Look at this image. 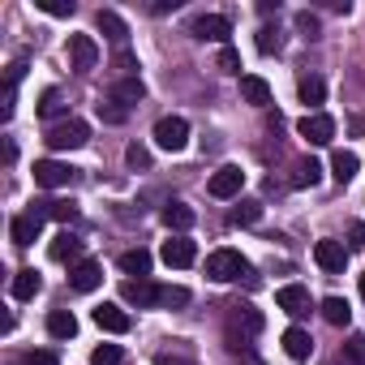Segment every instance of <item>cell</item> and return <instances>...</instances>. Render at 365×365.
I'll return each instance as SVG.
<instances>
[{
    "mask_svg": "<svg viewBox=\"0 0 365 365\" xmlns=\"http://www.w3.org/2000/svg\"><path fill=\"white\" fill-rule=\"evenodd\" d=\"M86 142H91V125L78 120V116H69V120H61V125L48 129V146H52V150H78V146H86Z\"/></svg>",
    "mask_w": 365,
    "mask_h": 365,
    "instance_id": "6da1fadb",
    "label": "cell"
},
{
    "mask_svg": "<svg viewBox=\"0 0 365 365\" xmlns=\"http://www.w3.org/2000/svg\"><path fill=\"white\" fill-rule=\"evenodd\" d=\"M207 275H211L215 284H232V279L250 275V262H245L237 250H215V254L207 258Z\"/></svg>",
    "mask_w": 365,
    "mask_h": 365,
    "instance_id": "7a4b0ae2",
    "label": "cell"
},
{
    "mask_svg": "<svg viewBox=\"0 0 365 365\" xmlns=\"http://www.w3.org/2000/svg\"><path fill=\"white\" fill-rule=\"evenodd\" d=\"M73 176H78V168H69L61 159H39L35 163V185H43V190H65V185H73Z\"/></svg>",
    "mask_w": 365,
    "mask_h": 365,
    "instance_id": "3957f363",
    "label": "cell"
},
{
    "mask_svg": "<svg viewBox=\"0 0 365 365\" xmlns=\"http://www.w3.org/2000/svg\"><path fill=\"white\" fill-rule=\"evenodd\" d=\"M155 142H159L163 150H185V146H190V120H185V116H163V120L155 125Z\"/></svg>",
    "mask_w": 365,
    "mask_h": 365,
    "instance_id": "277c9868",
    "label": "cell"
},
{
    "mask_svg": "<svg viewBox=\"0 0 365 365\" xmlns=\"http://www.w3.org/2000/svg\"><path fill=\"white\" fill-rule=\"evenodd\" d=\"M69 65L78 73H91L99 65V43L91 35H69Z\"/></svg>",
    "mask_w": 365,
    "mask_h": 365,
    "instance_id": "5b68a950",
    "label": "cell"
},
{
    "mask_svg": "<svg viewBox=\"0 0 365 365\" xmlns=\"http://www.w3.org/2000/svg\"><path fill=\"white\" fill-rule=\"evenodd\" d=\"M301 138L309 142V146H327L331 138H335V120L327 116V112H309V116H301Z\"/></svg>",
    "mask_w": 365,
    "mask_h": 365,
    "instance_id": "8992f818",
    "label": "cell"
},
{
    "mask_svg": "<svg viewBox=\"0 0 365 365\" xmlns=\"http://www.w3.org/2000/svg\"><path fill=\"white\" fill-rule=\"evenodd\" d=\"M190 35H194V39L224 43V39L232 35V22H228V18H220V14H202V18H194V22H190Z\"/></svg>",
    "mask_w": 365,
    "mask_h": 365,
    "instance_id": "52a82bcc",
    "label": "cell"
},
{
    "mask_svg": "<svg viewBox=\"0 0 365 365\" xmlns=\"http://www.w3.org/2000/svg\"><path fill=\"white\" fill-rule=\"evenodd\" d=\"M314 262H318L327 275H344V267H348L344 241H318V245H314Z\"/></svg>",
    "mask_w": 365,
    "mask_h": 365,
    "instance_id": "ba28073f",
    "label": "cell"
},
{
    "mask_svg": "<svg viewBox=\"0 0 365 365\" xmlns=\"http://www.w3.org/2000/svg\"><path fill=\"white\" fill-rule=\"evenodd\" d=\"M241 185H245V172L237 168V163H228V168H220L215 176H211V198H237L241 194Z\"/></svg>",
    "mask_w": 365,
    "mask_h": 365,
    "instance_id": "9c48e42d",
    "label": "cell"
},
{
    "mask_svg": "<svg viewBox=\"0 0 365 365\" xmlns=\"http://www.w3.org/2000/svg\"><path fill=\"white\" fill-rule=\"evenodd\" d=\"M99 284H103V267H99L95 258L73 262V271H69V288H73V292H95Z\"/></svg>",
    "mask_w": 365,
    "mask_h": 365,
    "instance_id": "30bf717a",
    "label": "cell"
},
{
    "mask_svg": "<svg viewBox=\"0 0 365 365\" xmlns=\"http://www.w3.org/2000/svg\"><path fill=\"white\" fill-rule=\"evenodd\" d=\"M275 305H279L288 318H305V314H309V288H301V284H284V288L275 292Z\"/></svg>",
    "mask_w": 365,
    "mask_h": 365,
    "instance_id": "8fae6325",
    "label": "cell"
},
{
    "mask_svg": "<svg viewBox=\"0 0 365 365\" xmlns=\"http://www.w3.org/2000/svg\"><path fill=\"white\" fill-rule=\"evenodd\" d=\"M194 258H198V245H194L190 237L163 241V262H168V267H194Z\"/></svg>",
    "mask_w": 365,
    "mask_h": 365,
    "instance_id": "7c38bea8",
    "label": "cell"
},
{
    "mask_svg": "<svg viewBox=\"0 0 365 365\" xmlns=\"http://www.w3.org/2000/svg\"><path fill=\"white\" fill-rule=\"evenodd\" d=\"M120 297H125L129 305H138V309L159 305V288H155L150 279H125V284H120Z\"/></svg>",
    "mask_w": 365,
    "mask_h": 365,
    "instance_id": "4fadbf2b",
    "label": "cell"
},
{
    "mask_svg": "<svg viewBox=\"0 0 365 365\" xmlns=\"http://www.w3.org/2000/svg\"><path fill=\"white\" fill-rule=\"evenodd\" d=\"M39 228H43V220H39L35 211H26V215H14V220H9V237H14V245H35Z\"/></svg>",
    "mask_w": 365,
    "mask_h": 365,
    "instance_id": "5bb4252c",
    "label": "cell"
},
{
    "mask_svg": "<svg viewBox=\"0 0 365 365\" xmlns=\"http://www.w3.org/2000/svg\"><path fill=\"white\" fill-rule=\"evenodd\" d=\"M91 318H95V327L108 331V335H125V331H129V314H125L120 305H99Z\"/></svg>",
    "mask_w": 365,
    "mask_h": 365,
    "instance_id": "9a60e30c",
    "label": "cell"
},
{
    "mask_svg": "<svg viewBox=\"0 0 365 365\" xmlns=\"http://www.w3.org/2000/svg\"><path fill=\"white\" fill-rule=\"evenodd\" d=\"M39 220H56V224H73L78 220V207L73 202H65V198H48V202H35L31 207Z\"/></svg>",
    "mask_w": 365,
    "mask_h": 365,
    "instance_id": "2e32d148",
    "label": "cell"
},
{
    "mask_svg": "<svg viewBox=\"0 0 365 365\" xmlns=\"http://www.w3.org/2000/svg\"><path fill=\"white\" fill-rule=\"evenodd\" d=\"M95 26L116 43V48H125V39H129V26H125V18L120 14H112V9H99V18H95Z\"/></svg>",
    "mask_w": 365,
    "mask_h": 365,
    "instance_id": "e0dca14e",
    "label": "cell"
},
{
    "mask_svg": "<svg viewBox=\"0 0 365 365\" xmlns=\"http://www.w3.org/2000/svg\"><path fill=\"white\" fill-rule=\"evenodd\" d=\"M284 352H288L292 361H309V352H314V339H309V331H301V327H288V331H284Z\"/></svg>",
    "mask_w": 365,
    "mask_h": 365,
    "instance_id": "ac0fdd59",
    "label": "cell"
},
{
    "mask_svg": "<svg viewBox=\"0 0 365 365\" xmlns=\"http://www.w3.org/2000/svg\"><path fill=\"white\" fill-rule=\"evenodd\" d=\"M48 254H52V262H73V258L82 262V241H78L73 232H61V237L48 245Z\"/></svg>",
    "mask_w": 365,
    "mask_h": 365,
    "instance_id": "d6986e66",
    "label": "cell"
},
{
    "mask_svg": "<svg viewBox=\"0 0 365 365\" xmlns=\"http://www.w3.org/2000/svg\"><path fill=\"white\" fill-rule=\"evenodd\" d=\"M194 207H185V202H168L163 207V224L172 228V232H185V228H194Z\"/></svg>",
    "mask_w": 365,
    "mask_h": 365,
    "instance_id": "ffe728a7",
    "label": "cell"
},
{
    "mask_svg": "<svg viewBox=\"0 0 365 365\" xmlns=\"http://www.w3.org/2000/svg\"><path fill=\"white\" fill-rule=\"evenodd\" d=\"M112 99H116V103H125V108L142 103V99H146V86H142V78H120V82L112 86Z\"/></svg>",
    "mask_w": 365,
    "mask_h": 365,
    "instance_id": "44dd1931",
    "label": "cell"
},
{
    "mask_svg": "<svg viewBox=\"0 0 365 365\" xmlns=\"http://www.w3.org/2000/svg\"><path fill=\"white\" fill-rule=\"evenodd\" d=\"M48 335H52V339H73V335H78V318H73L69 309H52V314H48Z\"/></svg>",
    "mask_w": 365,
    "mask_h": 365,
    "instance_id": "7402d4cb",
    "label": "cell"
},
{
    "mask_svg": "<svg viewBox=\"0 0 365 365\" xmlns=\"http://www.w3.org/2000/svg\"><path fill=\"white\" fill-rule=\"evenodd\" d=\"M356 168H361V159H356L352 150H335V155H331V176L339 180V185H348V180L356 176Z\"/></svg>",
    "mask_w": 365,
    "mask_h": 365,
    "instance_id": "603a6c76",
    "label": "cell"
},
{
    "mask_svg": "<svg viewBox=\"0 0 365 365\" xmlns=\"http://www.w3.org/2000/svg\"><path fill=\"white\" fill-rule=\"evenodd\" d=\"M241 95H245V103H254V108H267V103H271V86H267L262 78H254V73L241 78Z\"/></svg>",
    "mask_w": 365,
    "mask_h": 365,
    "instance_id": "cb8c5ba5",
    "label": "cell"
},
{
    "mask_svg": "<svg viewBox=\"0 0 365 365\" xmlns=\"http://www.w3.org/2000/svg\"><path fill=\"white\" fill-rule=\"evenodd\" d=\"M297 95H301V103H309V108H318V103L327 99V82H322L318 73H305V78L297 82Z\"/></svg>",
    "mask_w": 365,
    "mask_h": 365,
    "instance_id": "d4e9b609",
    "label": "cell"
},
{
    "mask_svg": "<svg viewBox=\"0 0 365 365\" xmlns=\"http://www.w3.org/2000/svg\"><path fill=\"white\" fill-rule=\"evenodd\" d=\"M43 288V279H39V271L35 267H26V271H18L14 275V297L18 301H35V292Z\"/></svg>",
    "mask_w": 365,
    "mask_h": 365,
    "instance_id": "484cf974",
    "label": "cell"
},
{
    "mask_svg": "<svg viewBox=\"0 0 365 365\" xmlns=\"http://www.w3.org/2000/svg\"><path fill=\"white\" fill-rule=\"evenodd\" d=\"M120 271L146 279V275H150V254H146V250H125V254H120Z\"/></svg>",
    "mask_w": 365,
    "mask_h": 365,
    "instance_id": "4316f807",
    "label": "cell"
},
{
    "mask_svg": "<svg viewBox=\"0 0 365 365\" xmlns=\"http://www.w3.org/2000/svg\"><path fill=\"white\" fill-rule=\"evenodd\" d=\"M322 318H327L331 327H348V322H352V305H348L344 297H327V301H322Z\"/></svg>",
    "mask_w": 365,
    "mask_h": 365,
    "instance_id": "83f0119b",
    "label": "cell"
},
{
    "mask_svg": "<svg viewBox=\"0 0 365 365\" xmlns=\"http://www.w3.org/2000/svg\"><path fill=\"white\" fill-rule=\"evenodd\" d=\"M245 331V335H258L262 331V314L254 309V305H232V331Z\"/></svg>",
    "mask_w": 365,
    "mask_h": 365,
    "instance_id": "f1b7e54d",
    "label": "cell"
},
{
    "mask_svg": "<svg viewBox=\"0 0 365 365\" xmlns=\"http://www.w3.org/2000/svg\"><path fill=\"white\" fill-rule=\"evenodd\" d=\"M318 180H322V168H318L314 159H301V163H297V172H292V190H305V185L314 190Z\"/></svg>",
    "mask_w": 365,
    "mask_h": 365,
    "instance_id": "f546056e",
    "label": "cell"
},
{
    "mask_svg": "<svg viewBox=\"0 0 365 365\" xmlns=\"http://www.w3.org/2000/svg\"><path fill=\"white\" fill-rule=\"evenodd\" d=\"M258 220H262V202H254V198L237 202L232 215H228V224H258Z\"/></svg>",
    "mask_w": 365,
    "mask_h": 365,
    "instance_id": "4dcf8cb0",
    "label": "cell"
},
{
    "mask_svg": "<svg viewBox=\"0 0 365 365\" xmlns=\"http://www.w3.org/2000/svg\"><path fill=\"white\" fill-rule=\"evenodd\" d=\"M61 112H65L61 91H43V95H39V116H43V120H52V116H61Z\"/></svg>",
    "mask_w": 365,
    "mask_h": 365,
    "instance_id": "1f68e13d",
    "label": "cell"
},
{
    "mask_svg": "<svg viewBox=\"0 0 365 365\" xmlns=\"http://www.w3.org/2000/svg\"><path fill=\"white\" fill-rule=\"evenodd\" d=\"M95 108H99V120H108V125H120V120L129 116V108H125V103H116L112 95H108L103 103H95Z\"/></svg>",
    "mask_w": 365,
    "mask_h": 365,
    "instance_id": "d6a6232c",
    "label": "cell"
},
{
    "mask_svg": "<svg viewBox=\"0 0 365 365\" xmlns=\"http://www.w3.org/2000/svg\"><path fill=\"white\" fill-rule=\"evenodd\" d=\"M125 163H129L133 172H146V168H150V150H146L142 142H129V150H125Z\"/></svg>",
    "mask_w": 365,
    "mask_h": 365,
    "instance_id": "836d02e7",
    "label": "cell"
},
{
    "mask_svg": "<svg viewBox=\"0 0 365 365\" xmlns=\"http://www.w3.org/2000/svg\"><path fill=\"white\" fill-rule=\"evenodd\" d=\"M228 352H232V356H237L241 365H262V361H258V352H250V348H245V339H241L237 331L228 335Z\"/></svg>",
    "mask_w": 365,
    "mask_h": 365,
    "instance_id": "e575fe53",
    "label": "cell"
},
{
    "mask_svg": "<svg viewBox=\"0 0 365 365\" xmlns=\"http://www.w3.org/2000/svg\"><path fill=\"white\" fill-rule=\"evenodd\" d=\"M125 361V352L116 348V344H99L95 352H91V365H120Z\"/></svg>",
    "mask_w": 365,
    "mask_h": 365,
    "instance_id": "d590c367",
    "label": "cell"
},
{
    "mask_svg": "<svg viewBox=\"0 0 365 365\" xmlns=\"http://www.w3.org/2000/svg\"><path fill=\"white\" fill-rule=\"evenodd\" d=\"M35 5H39L43 14H52V18H73V14H78L73 0H35Z\"/></svg>",
    "mask_w": 365,
    "mask_h": 365,
    "instance_id": "8d00e7d4",
    "label": "cell"
},
{
    "mask_svg": "<svg viewBox=\"0 0 365 365\" xmlns=\"http://www.w3.org/2000/svg\"><path fill=\"white\" fill-rule=\"evenodd\" d=\"M112 65L120 69V78H138V56H133L129 48H116V56H112Z\"/></svg>",
    "mask_w": 365,
    "mask_h": 365,
    "instance_id": "74e56055",
    "label": "cell"
},
{
    "mask_svg": "<svg viewBox=\"0 0 365 365\" xmlns=\"http://www.w3.org/2000/svg\"><path fill=\"white\" fill-rule=\"evenodd\" d=\"M279 43H284V39H279V31H275V26H262V31H258V52H262V56L279 52Z\"/></svg>",
    "mask_w": 365,
    "mask_h": 365,
    "instance_id": "f35d334b",
    "label": "cell"
},
{
    "mask_svg": "<svg viewBox=\"0 0 365 365\" xmlns=\"http://www.w3.org/2000/svg\"><path fill=\"white\" fill-rule=\"evenodd\" d=\"M159 305H168V309L172 305H190V288H172V284L159 288Z\"/></svg>",
    "mask_w": 365,
    "mask_h": 365,
    "instance_id": "ab89813d",
    "label": "cell"
},
{
    "mask_svg": "<svg viewBox=\"0 0 365 365\" xmlns=\"http://www.w3.org/2000/svg\"><path fill=\"white\" fill-rule=\"evenodd\" d=\"M297 31H301L305 39H318V18H314L309 9H301V14H297Z\"/></svg>",
    "mask_w": 365,
    "mask_h": 365,
    "instance_id": "60d3db41",
    "label": "cell"
},
{
    "mask_svg": "<svg viewBox=\"0 0 365 365\" xmlns=\"http://www.w3.org/2000/svg\"><path fill=\"white\" fill-rule=\"evenodd\" d=\"M220 69H224V73H241V56H237L232 48H220Z\"/></svg>",
    "mask_w": 365,
    "mask_h": 365,
    "instance_id": "b9f144b4",
    "label": "cell"
},
{
    "mask_svg": "<svg viewBox=\"0 0 365 365\" xmlns=\"http://www.w3.org/2000/svg\"><path fill=\"white\" fill-rule=\"evenodd\" d=\"M22 365H61V361H56V352H48V348H43V352H26V356H22Z\"/></svg>",
    "mask_w": 365,
    "mask_h": 365,
    "instance_id": "7bdbcfd3",
    "label": "cell"
},
{
    "mask_svg": "<svg viewBox=\"0 0 365 365\" xmlns=\"http://www.w3.org/2000/svg\"><path fill=\"white\" fill-rule=\"evenodd\" d=\"M348 356H352L356 365H365V335H352V339H348Z\"/></svg>",
    "mask_w": 365,
    "mask_h": 365,
    "instance_id": "ee69618b",
    "label": "cell"
},
{
    "mask_svg": "<svg viewBox=\"0 0 365 365\" xmlns=\"http://www.w3.org/2000/svg\"><path fill=\"white\" fill-rule=\"evenodd\" d=\"M155 365H194V361H190V356H168V352H159Z\"/></svg>",
    "mask_w": 365,
    "mask_h": 365,
    "instance_id": "f6af8a7d",
    "label": "cell"
},
{
    "mask_svg": "<svg viewBox=\"0 0 365 365\" xmlns=\"http://www.w3.org/2000/svg\"><path fill=\"white\" fill-rule=\"evenodd\" d=\"M348 237H352V250H365V224H352Z\"/></svg>",
    "mask_w": 365,
    "mask_h": 365,
    "instance_id": "bcb514c9",
    "label": "cell"
},
{
    "mask_svg": "<svg viewBox=\"0 0 365 365\" xmlns=\"http://www.w3.org/2000/svg\"><path fill=\"white\" fill-rule=\"evenodd\" d=\"M172 9H176V0H159V5H150V14H159V18L172 14Z\"/></svg>",
    "mask_w": 365,
    "mask_h": 365,
    "instance_id": "7dc6e473",
    "label": "cell"
},
{
    "mask_svg": "<svg viewBox=\"0 0 365 365\" xmlns=\"http://www.w3.org/2000/svg\"><path fill=\"white\" fill-rule=\"evenodd\" d=\"M258 14H262V18H271V14H279V0H262V5H258Z\"/></svg>",
    "mask_w": 365,
    "mask_h": 365,
    "instance_id": "c3c4849f",
    "label": "cell"
},
{
    "mask_svg": "<svg viewBox=\"0 0 365 365\" xmlns=\"http://www.w3.org/2000/svg\"><path fill=\"white\" fill-rule=\"evenodd\" d=\"M361 297H365V275H361Z\"/></svg>",
    "mask_w": 365,
    "mask_h": 365,
    "instance_id": "681fc988",
    "label": "cell"
}]
</instances>
